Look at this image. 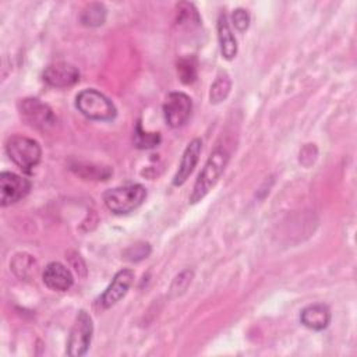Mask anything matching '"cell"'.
I'll use <instances>...</instances> for the list:
<instances>
[{"instance_id":"cell-1","label":"cell","mask_w":357,"mask_h":357,"mask_svg":"<svg viewBox=\"0 0 357 357\" xmlns=\"http://www.w3.org/2000/svg\"><path fill=\"white\" fill-rule=\"evenodd\" d=\"M229 162V152L223 148H216L205 162L201 173L198 174L192 191L190 194V204H197L206 197V194L218 183Z\"/></svg>"},{"instance_id":"cell-2","label":"cell","mask_w":357,"mask_h":357,"mask_svg":"<svg viewBox=\"0 0 357 357\" xmlns=\"http://www.w3.org/2000/svg\"><path fill=\"white\" fill-rule=\"evenodd\" d=\"M146 198V190L141 184L120 185L103 194V202L116 215L130 213L137 209Z\"/></svg>"},{"instance_id":"cell-3","label":"cell","mask_w":357,"mask_h":357,"mask_svg":"<svg viewBox=\"0 0 357 357\" xmlns=\"http://www.w3.org/2000/svg\"><path fill=\"white\" fill-rule=\"evenodd\" d=\"M6 152L8 158L24 172H31L36 167L42 158V149L38 141L24 135L10 137L6 142Z\"/></svg>"},{"instance_id":"cell-4","label":"cell","mask_w":357,"mask_h":357,"mask_svg":"<svg viewBox=\"0 0 357 357\" xmlns=\"http://www.w3.org/2000/svg\"><path fill=\"white\" fill-rule=\"evenodd\" d=\"M77 109L91 120H112L116 117V107L113 102L96 89H84L75 98Z\"/></svg>"},{"instance_id":"cell-5","label":"cell","mask_w":357,"mask_h":357,"mask_svg":"<svg viewBox=\"0 0 357 357\" xmlns=\"http://www.w3.org/2000/svg\"><path fill=\"white\" fill-rule=\"evenodd\" d=\"M93 333V324L91 315L81 310L78 311L73 328L70 331L68 342H67V354L71 357H81L86 354Z\"/></svg>"},{"instance_id":"cell-6","label":"cell","mask_w":357,"mask_h":357,"mask_svg":"<svg viewBox=\"0 0 357 357\" xmlns=\"http://www.w3.org/2000/svg\"><path fill=\"white\" fill-rule=\"evenodd\" d=\"M18 109L21 119L35 130L46 131L56 123V117L49 105L36 98L21 99Z\"/></svg>"},{"instance_id":"cell-7","label":"cell","mask_w":357,"mask_h":357,"mask_svg":"<svg viewBox=\"0 0 357 357\" xmlns=\"http://www.w3.org/2000/svg\"><path fill=\"white\" fill-rule=\"evenodd\" d=\"M192 110V102L184 92H170L163 103V114L169 127L178 128L187 123Z\"/></svg>"},{"instance_id":"cell-8","label":"cell","mask_w":357,"mask_h":357,"mask_svg":"<svg viewBox=\"0 0 357 357\" xmlns=\"http://www.w3.org/2000/svg\"><path fill=\"white\" fill-rule=\"evenodd\" d=\"M31 190V181L11 172L0 174V204L7 206L25 198Z\"/></svg>"},{"instance_id":"cell-9","label":"cell","mask_w":357,"mask_h":357,"mask_svg":"<svg viewBox=\"0 0 357 357\" xmlns=\"http://www.w3.org/2000/svg\"><path fill=\"white\" fill-rule=\"evenodd\" d=\"M43 79L53 88H68L79 81V71L70 63L57 61L46 67Z\"/></svg>"},{"instance_id":"cell-10","label":"cell","mask_w":357,"mask_h":357,"mask_svg":"<svg viewBox=\"0 0 357 357\" xmlns=\"http://www.w3.org/2000/svg\"><path fill=\"white\" fill-rule=\"evenodd\" d=\"M132 280H134V272L131 269L119 271L114 275V278L112 279V282L107 286V289L105 290V293L102 294L100 301H102L103 307L109 308V307L114 305L116 303H119L128 291Z\"/></svg>"},{"instance_id":"cell-11","label":"cell","mask_w":357,"mask_h":357,"mask_svg":"<svg viewBox=\"0 0 357 357\" xmlns=\"http://www.w3.org/2000/svg\"><path fill=\"white\" fill-rule=\"evenodd\" d=\"M42 280L45 286H47L50 290H54V291H66L74 283L73 273L67 266H64L60 262L47 264L46 268L43 269Z\"/></svg>"},{"instance_id":"cell-12","label":"cell","mask_w":357,"mask_h":357,"mask_svg":"<svg viewBox=\"0 0 357 357\" xmlns=\"http://www.w3.org/2000/svg\"><path fill=\"white\" fill-rule=\"evenodd\" d=\"M201 149H202V141L199 138H195L192 139L183 156H181V160H180V165H178V169L173 177V184L174 185H181L187 181V178L190 177V174L192 173L194 167L197 166L198 163V159H199V155H201Z\"/></svg>"},{"instance_id":"cell-13","label":"cell","mask_w":357,"mask_h":357,"mask_svg":"<svg viewBox=\"0 0 357 357\" xmlns=\"http://www.w3.org/2000/svg\"><path fill=\"white\" fill-rule=\"evenodd\" d=\"M301 324L312 331H322L331 322V310L322 303L307 305L300 314Z\"/></svg>"},{"instance_id":"cell-14","label":"cell","mask_w":357,"mask_h":357,"mask_svg":"<svg viewBox=\"0 0 357 357\" xmlns=\"http://www.w3.org/2000/svg\"><path fill=\"white\" fill-rule=\"evenodd\" d=\"M218 40L220 46V53L226 60H231L237 54V40L230 28L227 17L220 14L218 18Z\"/></svg>"},{"instance_id":"cell-15","label":"cell","mask_w":357,"mask_h":357,"mask_svg":"<svg viewBox=\"0 0 357 357\" xmlns=\"http://www.w3.org/2000/svg\"><path fill=\"white\" fill-rule=\"evenodd\" d=\"M230 88H231V79L229 77L227 73L222 71L216 75L213 84L211 85V91H209V100L211 103L216 105V103H220L223 102L229 92H230Z\"/></svg>"},{"instance_id":"cell-16","label":"cell","mask_w":357,"mask_h":357,"mask_svg":"<svg viewBox=\"0 0 357 357\" xmlns=\"http://www.w3.org/2000/svg\"><path fill=\"white\" fill-rule=\"evenodd\" d=\"M79 20L85 26H99L106 20V8L102 3H91L82 10Z\"/></svg>"},{"instance_id":"cell-17","label":"cell","mask_w":357,"mask_h":357,"mask_svg":"<svg viewBox=\"0 0 357 357\" xmlns=\"http://www.w3.org/2000/svg\"><path fill=\"white\" fill-rule=\"evenodd\" d=\"M35 259L28 254H17L10 264L13 272L20 279H28L32 273H35Z\"/></svg>"},{"instance_id":"cell-18","label":"cell","mask_w":357,"mask_h":357,"mask_svg":"<svg viewBox=\"0 0 357 357\" xmlns=\"http://www.w3.org/2000/svg\"><path fill=\"white\" fill-rule=\"evenodd\" d=\"M78 169L73 167L77 174H79L84 178L88 180H107L110 174L113 173L110 167L107 166H95V165H81L78 163Z\"/></svg>"},{"instance_id":"cell-19","label":"cell","mask_w":357,"mask_h":357,"mask_svg":"<svg viewBox=\"0 0 357 357\" xmlns=\"http://www.w3.org/2000/svg\"><path fill=\"white\" fill-rule=\"evenodd\" d=\"M160 142L159 132H146L142 130L141 123H137L134 130V145L139 149H149Z\"/></svg>"},{"instance_id":"cell-20","label":"cell","mask_w":357,"mask_h":357,"mask_svg":"<svg viewBox=\"0 0 357 357\" xmlns=\"http://www.w3.org/2000/svg\"><path fill=\"white\" fill-rule=\"evenodd\" d=\"M177 74L183 84H192L197 79V61L194 57H183L177 61Z\"/></svg>"},{"instance_id":"cell-21","label":"cell","mask_w":357,"mask_h":357,"mask_svg":"<svg viewBox=\"0 0 357 357\" xmlns=\"http://www.w3.org/2000/svg\"><path fill=\"white\" fill-rule=\"evenodd\" d=\"M192 271H190V269H187V271H183L181 273H178L176 278H174V280H173V283H172V286H170V291L172 293H174L176 296L177 294H181L183 291H185V289L188 287V284L191 283V280H192Z\"/></svg>"},{"instance_id":"cell-22","label":"cell","mask_w":357,"mask_h":357,"mask_svg":"<svg viewBox=\"0 0 357 357\" xmlns=\"http://www.w3.org/2000/svg\"><path fill=\"white\" fill-rule=\"evenodd\" d=\"M149 252H151L149 244L148 243H139V244H135V245L130 247L128 250H126L124 257L128 261H139V259L146 258L149 255Z\"/></svg>"},{"instance_id":"cell-23","label":"cell","mask_w":357,"mask_h":357,"mask_svg":"<svg viewBox=\"0 0 357 357\" xmlns=\"http://www.w3.org/2000/svg\"><path fill=\"white\" fill-rule=\"evenodd\" d=\"M250 14L245 8H236L231 14V22L238 32H244L250 26Z\"/></svg>"}]
</instances>
